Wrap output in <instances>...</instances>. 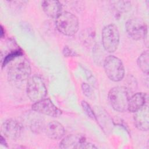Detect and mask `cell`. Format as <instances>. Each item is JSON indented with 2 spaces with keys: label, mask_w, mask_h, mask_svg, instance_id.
Listing matches in <instances>:
<instances>
[{
  "label": "cell",
  "mask_w": 149,
  "mask_h": 149,
  "mask_svg": "<svg viewBox=\"0 0 149 149\" xmlns=\"http://www.w3.org/2000/svg\"><path fill=\"white\" fill-rule=\"evenodd\" d=\"M108 101L112 108L119 112L127 111L130 98L129 91L125 86H116L112 88L108 95Z\"/></svg>",
  "instance_id": "3957f363"
},
{
  "label": "cell",
  "mask_w": 149,
  "mask_h": 149,
  "mask_svg": "<svg viewBox=\"0 0 149 149\" xmlns=\"http://www.w3.org/2000/svg\"><path fill=\"white\" fill-rule=\"evenodd\" d=\"M26 94L29 100L33 102H36L45 98L47 90L41 77L36 74L30 77L26 83Z\"/></svg>",
  "instance_id": "5b68a950"
},
{
  "label": "cell",
  "mask_w": 149,
  "mask_h": 149,
  "mask_svg": "<svg viewBox=\"0 0 149 149\" xmlns=\"http://www.w3.org/2000/svg\"><path fill=\"white\" fill-rule=\"evenodd\" d=\"M55 26L61 34L73 36L78 31L79 22L77 16L68 11L62 12L55 18Z\"/></svg>",
  "instance_id": "7a4b0ae2"
},
{
  "label": "cell",
  "mask_w": 149,
  "mask_h": 149,
  "mask_svg": "<svg viewBox=\"0 0 149 149\" xmlns=\"http://www.w3.org/2000/svg\"><path fill=\"white\" fill-rule=\"evenodd\" d=\"M3 34V27H2V26H1V37H2Z\"/></svg>",
  "instance_id": "7402d4cb"
},
{
  "label": "cell",
  "mask_w": 149,
  "mask_h": 149,
  "mask_svg": "<svg viewBox=\"0 0 149 149\" xmlns=\"http://www.w3.org/2000/svg\"><path fill=\"white\" fill-rule=\"evenodd\" d=\"M81 107L83 109V111L86 113V114L90 118L92 119H95L96 120V115L95 113L94 112L92 108L90 107V105L85 101H81Z\"/></svg>",
  "instance_id": "2e32d148"
},
{
  "label": "cell",
  "mask_w": 149,
  "mask_h": 149,
  "mask_svg": "<svg viewBox=\"0 0 149 149\" xmlns=\"http://www.w3.org/2000/svg\"><path fill=\"white\" fill-rule=\"evenodd\" d=\"M44 131L47 137L52 140L61 139L65 133L63 126L57 121L49 122L44 127Z\"/></svg>",
  "instance_id": "4fadbf2b"
},
{
  "label": "cell",
  "mask_w": 149,
  "mask_h": 149,
  "mask_svg": "<svg viewBox=\"0 0 149 149\" xmlns=\"http://www.w3.org/2000/svg\"><path fill=\"white\" fill-rule=\"evenodd\" d=\"M134 122L136 127L141 131H148L149 127V110L147 104L134 112Z\"/></svg>",
  "instance_id": "8fae6325"
},
{
  "label": "cell",
  "mask_w": 149,
  "mask_h": 149,
  "mask_svg": "<svg viewBox=\"0 0 149 149\" xmlns=\"http://www.w3.org/2000/svg\"><path fill=\"white\" fill-rule=\"evenodd\" d=\"M125 28L127 34L134 40H143L147 36V25L140 19H129L125 24Z\"/></svg>",
  "instance_id": "52a82bcc"
},
{
  "label": "cell",
  "mask_w": 149,
  "mask_h": 149,
  "mask_svg": "<svg viewBox=\"0 0 149 149\" xmlns=\"http://www.w3.org/2000/svg\"><path fill=\"white\" fill-rule=\"evenodd\" d=\"M148 96L147 93L139 92L130 97L127 111L134 113L146 104H148Z\"/></svg>",
  "instance_id": "7c38bea8"
},
{
  "label": "cell",
  "mask_w": 149,
  "mask_h": 149,
  "mask_svg": "<svg viewBox=\"0 0 149 149\" xmlns=\"http://www.w3.org/2000/svg\"><path fill=\"white\" fill-rule=\"evenodd\" d=\"M114 3L115 7L121 12H125L130 7V2L129 1H115Z\"/></svg>",
  "instance_id": "e0dca14e"
},
{
  "label": "cell",
  "mask_w": 149,
  "mask_h": 149,
  "mask_svg": "<svg viewBox=\"0 0 149 149\" xmlns=\"http://www.w3.org/2000/svg\"><path fill=\"white\" fill-rule=\"evenodd\" d=\"M120 41V33L114 24L105 26L102 30L101 41L103 48L109 53H113L118 49Z\"/></svg>",
  "instance_id": "8992f818"
},
{
  "label": "cell",
  "mask_w": 149,
  "mask_h": 149,
  "mask_svg": "<svg viewBox=\"0 0 149 149\" xmlns=\"http://www.w3.org/2000/svg\"><path fill=\"white\" fill-rule=\"evenodd\" d=\"M59 147L63 149H92L97 147L87 142L86 137L79 134H70L65 137L59 143Z\"/></svg>",
  "instance_id": "ba28073f"
},
{
  "label": "cell",
  "mask_w": 149,
  "mask_h": 149,
  "mask_svg": "<svg viewBox=\"0 0 149 149\" xmlns=\"http://www.w3.org/2000/svg\"><path fill=\"white\" fill-rule=\"evenodd\" d=\"M63 54L65 56H76L77 55V53L73 51L71 48H69L68 46L64 47L63 49Z\"/></svg>",
  "instance_id": "ffe728a7"
},
{
  "label": "cell",
  "mask_w": 149,
  "mask_h": 149,
  "mask_svg": "<svg viewBox=\"0 0 149 149\" xmlns=\"http://www.w3.org/2000/svg\"><path fill=\"white\" fill-rule=\"evenodd\" d=\"M33 111L51 117H59L62 112L49 98H44L39 101L34 102L31 106Z\"/></svg>",
  "instance_id": "9c48e42d"
},
{
  "label": "cell",
  "mask_w": 149,
  "mask_h": 149,
  "mask_svg": "<svg viewBox=\"0 0 149 149\" xmlns=\"http://www.w3.org/2000/svg\"><path fill=\"white\" fill-rule=\"evenodd\" d=\"M137 63L140 70L146 74L149 72V53L148 50L144 51L138 57Z\"/></svg>",
  "instance_id": "9a60e30c"
},
{
  "label": "cell",
  "mask_w": 149,
  "mask_h": 149,
  "mask_svg": "<svg viewBox=\"0 0 149 149\" xmlns=\"http://www.w3.org/2000/svg\"><path fill=\"white\" fill-rule=\"evenodd\" d=\"M41 7L44 13L49 17L55 19L62 12V6L58 1H43L41 2Z\"/></svg>",
  "instance_id": "5bb4252c"
},
{
  "label": "cell",
  "mask_w": 149,
  "mask_h": 149,
  "mask_svg": "<svg viewBox=\"0 0 149 149\" xmlns=\"http://www.w3.org/2000/svg\"><path fill=\"white\" fill-rule=\"evenodd\" d=\"M22 55V53L21 51L17 50V51H13L11 53H10L9 54H8L5 58H4V61H3V65L5 66L6 64H7L8 62H12L13 60H14L15 58L20 56Z\"/></svg>",
  "instance_id": "ac0fdd59"
},
{
  "label": "cell",
  "mask_w": 149,
  "mask_h": 149,
  "mask_svg": "<svg viewBox=\"0 0 149 149\" xmlns=\"http://www.w3.org/2000/svg\"><path fill=\"white\" fill-rule=\"evenodd\" d=\"M103 66L106 75L113 81H120L125 77L124 65L119 58L114 55L107 56L104 61Z\"/></svg>",
  "instance_id": "277c9868"
},
{
  "label": "cell",
  "mask_w": 149,
  "mask_h": 149,
  "mask_svg": "<svg viewBox=\"0 0 149 149\" xmlns=\"http://www.w3.org/2000/svg\"><path fill=\"white\" fill-rule=\"evenodd\" d=\"M1 132L5 137L13 140H17L22 133L23 126L16 119H8L3 122Z\"/></svg>",
  "instance_id": "30bf717a"
},
{
  "label": "cell",
  "mask_w": 149,
  "mask_h": 149,
  "mask_svg": "<svg viewBox=\"0 0 149 149\" xmlns=\"http://www.w3.org/2000/svg\"><path fill=\"white\" fill-rule=\"evenodd\" d=\"M81 90L83 94L87 97L91 98L93 96V91L91 87L87 83H83L81 84Z\"/></svg>",
  "instance_id": "d6986e66"
},
{
  "label": "cell",
  "mask_w": 149,
  "mask_h": 149,
  "mask_svg": "<svg viewBox=\"0 0 149 149\" xmlns=\"http://www.w3.org/2000/svg\"><path fill=\"white\" fill-rule=\"evenodd\" d=\"M1 144H3V145H6V144H7V143H6V141H5V139L3 137V136H1Z\"/></svg>",
  "instance_id": "44dd1931"
},
{
  "label": "cell",
  "mask_w": 149,
  "mask_h": 149,
  "mask_svg": "<svg viewBox=\"0 0 149 149\" xmlns=\"http://www.w3.org/2000/svg\"><path fill=\"white\" fill-rule=\"evenodd\" d=\"M31 66L29 61L22 55L13 60L8 70V79L15 86H21L31 76Z\"/></svg>",
  "instance_id": "6da1fadb"
}]
</instances>
